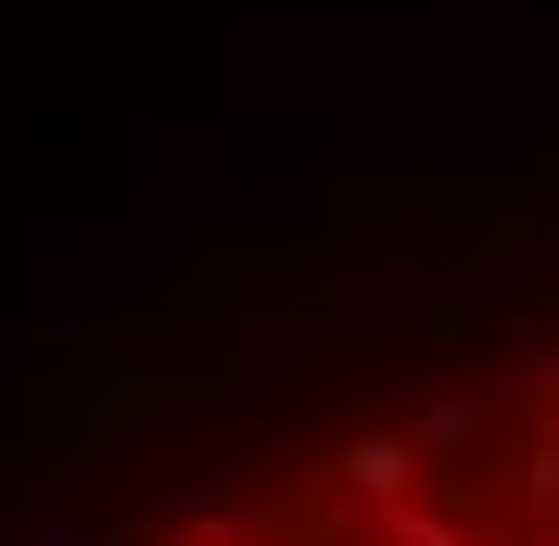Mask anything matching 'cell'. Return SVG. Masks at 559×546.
<instances>
[{"instance_id": "obj_1", "label": "cell", "mask_w": 559, "mask_h": 546, "mask_svg": "<svg viewBox=\"0 0 559 546\" xmlns=\"http://www.w3.org/2000/svg\"><path fill=\"white\" fill-rule=\"evenodd\" d=\"M344 483L369 496V509H407V483H419V444H407V432H356V444H344Z\"/></svg>"}, {"instance_id": "obj_2", "label": "cell", "mask_w": 559, "mask_h": 546, "mask_svg": "<svg viewBox=\"0 0 559 546\" xmlns=\"http://www.w3.org/2000/svg\"><path fill=\"white\" fill-rule=\"evenodd\" d=\"M407 444H419V458H471V444H484V407H471V394H432Z\"/></svg>"}]
</instances>
